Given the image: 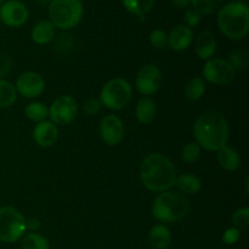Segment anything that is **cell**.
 I'll return each instance as SVG.
<instances>
[{
	"label": "cell",
	"instance_id": "6da1fadb",
	"mask_svg": "<svg viewBox=\"0 0 249 249\" xmlns=\"http://www.w3.org/2000/svg\"><path fill=\"white\" fill-rule=\"evenodd\" d=\"M194 135L199 147L218 152L228 146L230 128L225 117L218 111H207L196 119Z\"/></svg>",
	"mask_w": 249,
	"mask_h": 249
},
{
	"label": "cell",
	"instance_id": "7a4b0ae2",
	"mask_svg": "<svg viewBox=\"0 0 249 249\" xmlns=\"http://www.w3.org/2000/svg\"><path fill=\"white\" fill-rule=\"evenodd\" d=\"M177 177L174 163L162 153H151L140 165L141 182L153 192L169 191L175 185Z\"/></svg>",
	"mask_w": 249,
	"mask_h": 249
},
{
	"label": "cell",
	"instance_id": "3957f363",
	"mask_svg": "<svg viewBox=\"0 0 249 249\" xmlns=\"http://www.w3.org/2000/svg\"><path fill=\"white\" fill-rule=\"evenodd\" d=\"M218 27L221 33L232 40H241L249 31V9L243 1H231L218 11Z\"/></svg>",
	"mask_w": 249,
	"mask_h": 249
},
{
	"label": "cell",
	"instance_id": "277c9868",
	"mask_svg": "<svg viewBox=\"0 0 249 249\" xmlns=\"http://www.w3.org/2000/svg\"><path fill=\"white\" fill-rule=\"evenodd\" d=\"M189 211V198L177 191L160 192L152 204L153 218L160 223H177L185 218Z\"/></svg>",
	"mask_w": 249,
	"mask_h": 249
},
{
	"label": "cell",
	"instance_id": "5b68a950",
	"mask_svg": "<svg viewBox=\"0 0 249 249\" xmlns=\"http://www.w3.org/2000/svg\"><path fill=\"white\" fill-rule=\"evenodd\" d=\"M84 7L80 0H51L49 17L55 28L62 31L74 28L82 21Z\"/></svg>",
	"mask_w": 249,
	"mask_h": 249
},
{
	"label": "cell",
	"instance_id": "8992f818",
	"mask_svg": "<svg viewBox=\"0 0 249 249\" xmlns=\"http://www.w3.org/2000/svg\"><path fill=\"white\" fill-rule=\"evenodd\" d=\"M131 96H133V89L130 83L123 78H113L102 88L100 101L106 108L119 111L130 102Z\"/></svg>",
	"mask_w": 249,
	"mask_h": 249
},
{
	"label": "cell",
	"instance_id": "52a82bcc",
	"mask_svg": "<svg viewBox=\"0 0 249 249\" xmlns=\"http://www.w3.org/2000/svg\"><path fill=\"white\" fill-rule=\"evenodd\" d=\"M26 219L14 207L0 208V241L15 243L21 240L26 232Z\"/></svg>",
	"mask_w": 249,
	"mask_h": 249
},
{
	"label": "cell",
	"instance_id": "ba28073f",
	"mask_svg": "<svg viewBox=\"0 0 249 249\" xmlns=\"http://www.w3.org/2000/svg\"><path fill=\"white\" fill-rule=\"evenodd\" d=\"M236 78V71L228 60L209 58L203 67V79L214 85H228Z\"/></svg>",
	"mask_w": 249,
	"mask_h": 249
},
{
	"label": "cell",
	"instance_id": "9c48e42d",
	"mask_svg": "<svg viewBox=\"0 0 249 249\" xmlns=\"http://www.w3.org/2000/svg\"><path fill=\"white\" fill-rule=\"evenodd\" d=\"M78 104L70 95L58 96L49 108V117L55 125H68L78 116Z\"/></svg>",
	"mask_w": 249,
	"mask_h": 249
},
{
	"label": "cell",
	"instance_id": "30bf717a",
	"mask_svg": "<svg viewBox=\"0 0 249 249\" xmlns=\"http://www.w3.org/2000/svg\"><path fill=\"white\" fill-rule=\"evenodd\" d=\"M162 71L156 65H146L139 70L136 74L135 85L141 95H152L157 91L162 84Z\"/></svg>",
	"mask_w": 249,
	"mask_h": 249
},
{
	"label": "cell",
	"instance_id": "8fae6325",
	"mask_svg": "<svg viewBox=\"0 0 249 249\" xmlns=\"http://www.w3.org/2000/svg\"><path fill=\"white\" fill-rule=\"evenodd\" d=\"M16 91L26 99H36L45 90V80L36 72H24L17 78Z\"/></svg>",
	"mask_w": 249,
	"mask_h": 249
},
{
	"label": "cell",
	"instance_id": "7c38bea8",
	"mask_svg": "<svg viewBox=\"0 0 249 249\" xmlns=\"http://www.w3.org/2000/svg\"><path fill=\"white\" fill-rule=\"evenodd\" d=\"M28 16V9L18 0H9L0 6V19L12 28L23 26Z\"/></svg>",
	"mask_w": 249,
	"mask_h": 249
},
{
	"label": "cell",
	"instance_id": "4fadbf2b",
	"mask_svg": "<svg viewBox=\"0 0 249 249\" xmlns=\"http://www.w3.org/2000/svg\"><path fill=\"white\" fill-rule=\"evenodd\" d=\"M125 129L121 118L114 114H108L100 123V135L109 146H117L123 141Z\"/></svg>",
	"mask_w": 249,
	"mask_h": 249
},
{
	"label": "cell",
	"instance_id": "5bb4252c",
	"mask_svg": "<svg viewBox=\"0 0 249 249\" xmlns=\"http://www.w3.org/2000/svg\"><path fill=\"white\" fill-rule=\"evenodd\" d=\"M33 139L40 147H51L58 139L57 125H55L51 121L40 122L34 128Z\"/></svg>",
	"mask_w": 249,
	"mask_h": 249
},
{
	"label": "cell",
	"instance_id": "9a60e30c",
	"mask_svg": "<svg viewBox=\"0 0 249 249\" xmlns=\"http://www.w3.org/2000/svg\"><path fill=\"white\" fill-rule=\"evenodd\" d=\"M194 41V32L185 24L175 26L168 36V45L174 51H184Z\"/></svg>",
	"mask_w": 249,
	"mask_h": 249
},
{
	"label": "cell",
	"instance_id": "2e32d148",
	"mask_svg": "<svg viewBox=\"0 0 249 249\" xmlns=\"http://www.w3.org/2000/svg\"><path fill=\"white\" fill-rule=\"evenodd\" d=\"M195 50L201 60H209L213 57L216 51V39L213 32H201L195 43Z\"/></svg>",
	"mask_w": 249,
	"mask_h": 249
},
{
	"label": "cell",
	"instance_id": "e0dca14e",
	"mask_svg": "<svg viewBox=\"0 0 249 249\" xmlns=\"http://www.w3.org/2000/svg\"><path fill=\"white\" fill-rule=\"evenodd\" d=\"M148 242L153 249H167L172 242V233L164 224H157L148 233Z\"/></svg>",
	"mask_w": 249,
	"mask_h": 249
},
{
	"label": "cell",
	"instance_id": "ac0fdd59",
	"mask_svg": "<svg viewBox=\"0 0 249 249\" xmlns=\"http://www.w3.org/2000/svg\"><path fill=\"white\" fill-rule=\"evenodd\" d=\"M55 27L50 21H39L31 32L32 40L39 45H45L55 38Z\"/></svg>",
	"mask_w": 249,
	"mask_h": 249
},
{
	"label": "cell",
	"instance_id": "d6986e66",
	"mask_svg": "<svg viewBox=\"0 0 249 249\" xmlns=\"http://www.w3.org/2000/svg\"><path fill=\"white\" fill-rule=\"evenodd\" d=\"M135 116L141 124L152 123L157 116V105L150 97H143L136 105Z\"/></svg>",
	"mask_w": 249,
	"mask_h": 249
},
{
	"label": "cell",
	"instance_id": "ffe728a7",
	"mask_svg": "<svg viewBox=\"0 0 249 249\" xmlns=\"http://www.w3.org/2000/svg\"><path fill=\"white\" fill-rule=\"evenodd\" d=\"M174 186H177L182 195H195L201 191L202 181L197 175L186 173L177 177Z\"/></svg>",
	"mask_w": 249,
	"mask_h": 249
},
{
	"label": "cell",
	"instance_id": "44dd1931",
	"mask_svg": "<svg viewBox=\"0 0 249 249\" xmlns=\"http://www.w3.org/2000/svg\"><path fill=\"white\" fill-rule=\"evenodd\" d=\"M218 162L223 169L228 172H235L240 167L241 157L235 148L225 146L218 151Z\"/></svg>",
	"mask_w": 249,
	"mask_h": 249
},
{
	"label": "cell",
	"instance_id": "7402d4cb",
	"mask_svg": "<svg viewBox=\"0 0 249 249\" xmlns=\"http://www.w3.org/2000/svg\"><path fill=\"white\" fill-rule=\"evenodd\" d=\"M204 92H206V82L201 77L192 78L185 87V97L189 101H197L202 99Z\"/></svg>",
	"mask_w": 249,
	"mask_h": 249
},
{
	"label": "cell",
	"instance_id": "603a6c76",
	"mask_svg": "<svg viewBox=\"0 0 249 249\" xmlns=\"http://www.w3.org/2000/svg\"><path fill=\"white\" fill-rule=\"evenodd\" d=\"M17 91L15 85L5 79H0V108H7L16 102Z\"/></svg>",
	"mask_w": 249,
	"mask_h": 249
},
{
	"label": "cell",
	"instance_id": "cb8c5ba5",
	"mask_svg": "<svg viewBox=\"0 0 249 249\" xmlns=\"http://www.w3.org/2000/svg\"><path fill=\"white\" fill-rule=\"evenodd\" d=\"M26 116L29 121L34 123H40V122L46 121L49 117V108L43 104V102H31L26 107Z\"/></svg>",
	"mask_w": 249,
	"mask_h": 249
},
{
	"label": "cell",
	"instance_id": "d4e9b609",
	"mask_svg": "<svg viewBox=\"0 0 249 249\" xmlns=\"http://www.w3.org/2000/svg\"><path fill=\"white\" fill-rule=\"evenodd\" d=\"M124 7L130 14L136 16H145L153 7L155 0H122Z\"/></svg>",
	"mask_w": 249,
	"mask_h": 249
},
{
	"label": "cell",
	"instance_id": "484cf974",
	"mask_svg": "<svg viewBox=\"0 0 249 249\" xmlns=\"http://www.w3.org/2000/svg\"><path fill=\"white\" fill-rule=\"evenodd\" d=\"M229 62L235 68V71L247 70L249 62V51L248 49H236L232 50L229 55Z\"/></svg>",
	"mask_w": 249,
	"mask_h": 249
},
{
	"label": "cell",
	"instance_id": "4316f807",
	"mask_svg": "<svg viewBox=\"0 0 249 249\" xmlns=\"http://www.w3.org/2000/svg\"><path fill=\"white\" fill-rule=\"evenodd\" d=\"M22 249H50L49 241L43 235L36 232H31L26 235L22 240Z\"/></svg>",
	"mask_w": 249,
	"mask_h": 249
},
{
	"label": "cell",
	"instance_id": "83f0119b",
	"mask_svg": "<svg viewBox=\"0 0 249 249\" xmlns=\"http://www.w3.org/2000/svg\"><path fill=\"white\" fill-rule=\"evenodd\" d=\"M223 0H191V5L201 15H213L221 7Z\"/></svg>",
	"mask_w": 249,
	"mask_h": 249
},
{
	"label": "cell",
	"instance_id": "f1b7e54d",
	"mask_svg": "<svg viewBox=\"0 0 249 249\" xmlns=\"http://www.w3.org/2000/svg\"><path fill=\"white\" fill-rule=\"evenodd\" d=\"M182 160L187 164H194L201 157V147L197 142H189L185 145L181 152Z\"/></svg>",
	"mask_w": 249,
	"mask_h": 249
},
{
	"label": "cell",
	"instance_id": "f546056e",
	"mask_svg": "<svg viewBox=\"0 0 249 249\" xmlns=\"http://www.w3.org/2000/svg\"><path fill=\"white\" fill-rule=\"evenodd\" d=\"M233 228L236 229H247L249 226V208L243 207V208L237 209L232 215Z\"/></svg>",
	"mask_w": 249,
	"mask_h": 249
},
{
	"label": "cell",
	"instance_id": "4dcf8cb0",
	"mask_svg": "<svg viewBox=\"0 0 249 249\" xmlns=\"http://www.w3.org/2000/svg\"><path fill=\"white\" fill-rule=\"evenodd\" d=\"M150 41L153 48L160 50V49H164L168 45V36L162 29H155L150 34Z\"/></svg>",
	"mask_w": 249,
	"mask_h": 249
},
{
	"label": "cell",
	"instance_id": "1f68e13d",
	"mask_svg": "<svg viewBox=\"0 0 249 249\" xmlns=\"http://www.w3.org/2000/svg\"><path fill=\"white\" fill-rule=\"evenodd\" d=\"M53 39H55L56 50L61 51V53H66V51L71 50L73 48V39L72 36H70V34L62 33L57 36V38Z\"/></svg>",
	"mask_w": 249,
	"mask_h": 249
},
{
	"label": "cell",
	"instance_id": "d6a6232c",
	"mask_svg": "<svg viewBox=\"0 0 249 249\" xmlns=\"http://www.w3.org/2000/svg\"><path fill=\"white\" fill-rule=\"evenodd\" d=\"M102 107V104L100 100L97 99H89L87 102L84 104V106H83V112H84L85 116H95V114H97L100 112V109H101Z\"/></svg>",
	"mask_w": 249,
	"mask_h": 249
},
{
	"label": "cell",
	"instance_id": "836d02e7",
	"mask_svg": "<svg viewBox=\"0 0 249 249\" xmlns=\"http://www.w3.org/2000/svg\"><path fill=\"white\" fill-rule=\"evenodd\" d=\"M185 22H186L189 28H195L201 22V14L194 9V7H189L185 12Z\"/></svg>",
	"mask_w": 249,
	"mask_h": 249
},
{
	"label": "cell",
	"instance_id": "e575fe53",
	"mask_svg": "<svg viewBox=\"0 0 249 249\" xmlns=\"http://www.w3.org/2000/svg\"><path fill=\"white\" fill-rule=\"evenodd\" d=\"M240 238V230L236 228H229L226 229L225 232L223 235V242L225 245H233Z\"/></svg>",
	"mask_w": 249,
	"mask_h": 249
},
{
	"label": "cell",
	"instance_id": "d590c367",
	"mask_svg": "<svg viewBox=\"0 0 249 249\" xmlns=\"http://www.w3.org/2000/svg\"><path fill=\"white\" fill-rule=\"evenodd\" d=\"M11 70V61L6 55L0 53V79L5 77Z\"/></svg>",
	"mask_w": 249,
	"mask_h": 249
},
{
	"label": "cell",
	"instance_id": "8d00e7d4",
	"mask_svg": "<svg viewBox=\"0 0 249 249\" xmlns=\"http://www.w3.org/2000/svg\"><path fill=\"white\" fill-rule=\"evenodd\" d=\"M40 220L36 218H29L26 220V229L27 230L32 231V232H36V231H38L39 229H40Z\"/></svg>",
	"mask_w": 249,
	"mask_h": 249
},
{
	"label": "cell",
	"instance_id": "74e56055",
	"mask_svg": "<svg viewBox=\"0 0 249 249\" xmlns=\"http://www.w3.org/2000/svg\"><path fill=\"white\" fill-rule=\"evenodd\" d=\"M172 4L178 9H189L191 6V0H172Z\"/></svg>",
	"mask_w": 249,
	"mask_h": 249
},
{
	"label": "cell",
	"instance_id": "f35d334b",
	"mask_svg": "<svg viewBox=\"0 0 249 249\" xmlns=\"http://www.w3.org/2000/svg\"><path fill=\"white\" fill-rule=\"evenodd\" d=\"M36 1H38L40 5H48L50 4L51 0H36Z\"/></svg>",
	"mask_w": 249,
	"mask_h": 249
},
{
	"label": "cell",
	"instance_id": "ab89813d",
	"mask_svg": "<svg viewBox=\"0 0 249 249\" xmlns=\"http://www.w3.org/2000/svg\"><path fill=\"white\" fill-rule=\"evenodd\" d=\"M4 2H5V0H0V6H1V5L4 4Z\"/></svg>",
	"mask_w": 249,
	"mask_h": 249
},
{
	"label": "cell",
	"instance_id": "60d3db41",
	"mask_svg": "<svg viewBox=\"0 0 249 249\" xmlns=\"http://www.w3.org/2000/svg\"><path fill=\"white\" fill-rule=\"evenodd\" d=\"M231 1H237V0H231Z\"/></svg>",
	"mask_w": 249,
	"mask_h": 249
}]
</instances>
